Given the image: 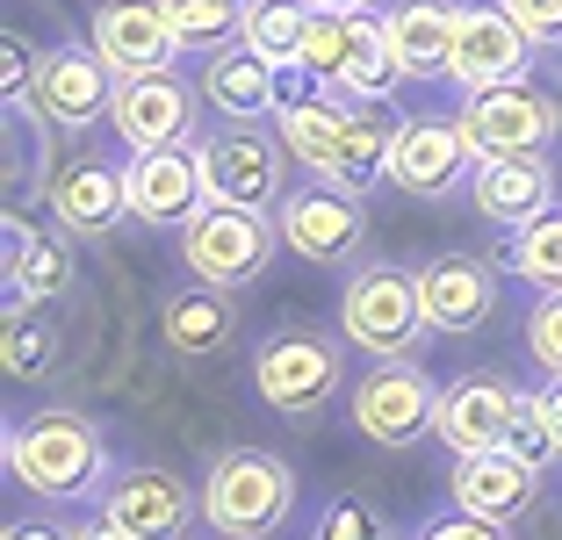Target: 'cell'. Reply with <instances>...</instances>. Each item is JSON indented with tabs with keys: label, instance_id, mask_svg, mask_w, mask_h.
Instances as JSON below:
<instances>
[{
	"label": "cell",
	"instance_id": "obj_1",
	"mask_svg": "<svg viewBox=\"0 0 562 540\" xmlns=\"http://www.w3.org/2000/svg\"><path fill=\"white\" fill-rule=\"evenodd\" d=\"M0 461L44 505H101V491L116 483V454H109L101 418H87L72 404H44V410L8 418Z\"/></svg>",
	"mask_w": 562,
	"mask_h": 540
},
{
	"label": "cell",
	"instance_id": "obj_2",
	"mask_svg": "<svg viewBox=\"0 0 562 540\" xmlns=\"http://www.w3.org/2000/svg\"><path fill=\"white\" fill-rule=\"evenodd\" d=\"M296 519V469L274 447H224L202 469V526L216 540H281Z\"/></svg>",
	"mask_w": 562,
	"mask_h": 540
},
{
	"label": "cell",
	"instance_id": "obj_3",
	"mask_svg": "<svg viewBox=\"0 0 562 540\" xmlns=\"http://www.w3.org/2000/svg\"><path fill=\"white\" fill-rule=\"evenodd\" d=\"M195 166L210 180V202L238 210H281V195L296 188V151L267 115H216L195 137Z\"/></svg>",
	"mask_w": 562,
	"mask_h": 540
},
{
	"label": "cell",
	"instance_id": "obj_4",
	"mask_svg": "<svg viewBox=\"0 0 562 540\" xmlns=\"http://www.w3.org/2000/svg\"><path fill=\"white\" fill-rule=\"evenodd\" d=\"M347 331H311V325H289V331H267L252 346V390H260L267 410L281 418H311L325 410L331 396L347 390Z\"/></svg>",
	"mask_w": 562,
	"mask_h": 540
},
{
	"label": "cell",
	"instance_id": "obj_5",
	"mask_svg": "<svg viewBox=\"0 0 562 540\" xmlns=\"http://www.w3.org/2000/svg\"><path fill=\"white\" fill-rule=\"evenodd\" d=\"M303 66H311L317 80L361 94V101H390L404 87L397 44H390V15H375V8H317Z\"/></svg>",
	"mask_w": 562,
	"mask_h": 540
},
{
	"label": "cell",
	"instance_id": "obj_6",
	"mask_svg": "<svg viewBox=\"0 0 562 540\" xmlns=\"http://www.w3.org/2000/svg\"><path fill=\"white\" fill-rule=\"evenodd\" d=\"M339 331H347L353 353H368V360L412 353L418 331H426L418 267H404V260H361V267H347V289H339Z\"/></svg>",
	"mask_w": 562,
	"mask_h": 540
},
{
	"label": "cell",
	"instance_id": "obj_7",
	"mask_svg": "<svg viewBox=\"0 0 562 540\" xmlns=\"http://www.w3.org/2000/svg\"><path fill=\"white\" fill-rule=\"evenodd\" d=\"M347 418H353V432H361L368 447H382V454H412L418 440H432L440 382H432L412 353H390L347 390Z\"/></svg>",
	"mask_w": 562,
	"mask_h": 540
},
{
	"label": "cell",
	"instance_id": "obj_8",
	"mask_svg": "<svg viewBox=\"0 0 562 540\" xmlns=\"http://www.w3.org/2000/svg\"><path fill=\"white\" fill-rule=\"evenodd\" d=\"M274 246H281L274 210L210 202V210L181 230V267L195 281H216V289H252V281L274 267Z\"/></svg>",
	"mask_w": 562,
	"mask_h": 540
},
{
	"label": "cell",
	"instance_id": "obj_9",
	"mask_svg": "<svg viewBox=\"0 0 562 540\" xmlns=\"http://www.w3.org/2000/svg\"><path fill=\"white\" fill-rule=\"evenodd\" d=\"M274 224H281V246L296 252V260H311V267H347L353 252L368 246V202L353 195V188H339V180H325V173L296 180V188L281 195Z\"/></svg>",
	"mask_w": 562,
	"mask_h": 540
},
{
	"label": "cell",
	"instance_id": "obj_10",
	"mask_svg": "<svg viewBox=\"0 0 562 540\" xmlns=\"http://www.w3.org/2000/svg\"><path fill=\"white\" fill-rule=\"evenodd\" d=\"M454 115H462L476 159H497V151H555L562 145V94H548V87H533V80L462 94Z\"/></svg>",
	"mask_w": 562,
	"mask_h": 540
},
{
	"label": "cell",
	"instance_id": "obj_11",
	"mask_svg": "<svg viewBox=\"0 0 562 540\" xmlns=\"http://www.w3.org/2000/svg\"><path fill=\"white\" fill-rule=\"evenodd\" d=\"M202 87L188 80L181 66L166 72H131L116 80V101H109V123H116L123 151H159V145H195L202 137Z\"/></svg>",
	"mask_w": 562,
	"mask_h": 540
},
{
	"label": "cell",
	"instance_id": "obj_12",
	"mask_svg": "<svg viewBox=\"0 0 562 540\" xmlns=\"http://www.w3.org/2000/svg\"><path fill=\"white\" fill-rule=\"evenodd\" d=\"M541 66V44L513 22L505 0H469L462 8V30H454V66L447 80L462 94H483V87H513V80H533Z\"/></svg>",
	"mask_w": 562,
	"mask_h": 540
},
{
	"label": "cell",
	"instance_id": "obj_13",
	"mask_svg": "<svg viewBox=\"0 0 562 540\" xmlns=\"http://www.w3.org/2000/svg\"><path fill=\"white\" fill-rule=\"evenodd\" d=\"M94 511L131 526L137 540H188V526H202V491H188V475H173L166 461H131L116 469Z\"/></svg>",
	"mask_w": 562,
	"mask_h": 540
},
{
	"label": "cell",
	"instance_id": "obj_14",
	"mask_svg": "<svg viewBox=\"0 0 562 540\" xmlns=\"http://www.w3.org/2000/svg\"><path fill=\"white\" fill-rule=\"evenodd\" d=\"M469 173H476V145H469L462 115H404L397 131V159H390V180L418 202H447L462 195Z\"/></svg>",
	"mask_w": 562,
	"mask_h": 540
},
{
	"label": "cell",
	"instance_id": "obj_15",
	"mask_svg": "<svg viewBox=\"0 0 562 540\" xmlns=\"http://www.w3.org/2000/svg\"><path fill=\"white\" fill-rule=\"evenodd\" d=\"M418 303H426V331L440 339H476L497 317L505 289H497V267L476 260V252H432L418 267Z\"/></svg>",
	"mask_w": 562,
	"mask_h": 540
},
{
	"label": "cell",
	"instance_id": "obj_16",
	"mask_svg": "<svg viewBox=\"0 0 562 540\" xmlns=\"http://www.w3.org/2000/svg\"><path fill=\"white\" fill-rule=\"evenodd\" d=\"M36 115H44L50 131H94L109 101H116V72L101 58L94 44H50L36 58Z\"/></svg>",
	"mask_w": 562,
	"mask_h": 540
},
{
	"label": "cell",
	"instance_id": "obj_17",
	"mask_svg": "<svg viewBox=\"0 0 562 540\" xmlns=\"http://www.w3.org/2000/svg\"><path fill=\"white\" fill-rule=\"evenodd\" d=\"M123 188H131V216L151 230H188L210 210V180L195 166V145H159L123 159Z\"/></svg>",
	"mask_w": 562,
	"mask_h": 540
},
{
	"label": "cell",
	"instance_id": "obj_18",
	"mask_svg": "<svg viewBox=\"0 0 562 540\" xmlns=\"http://www.w3.org/2000/svg\"><path fill=\"white\" fill-rule=\"evenodd\" d=\"M469 202H476L483 224L527 230L533 216H548L562 202L555 151H497V159H476V173H469Z\"/></svg>",
	"mask_w": 562,
	"mask_h": 540
},
{
	"label": "cell",
	"instance_id": "obj_19",
	"mask_svg": "<svg viewBox=\"0 0 562 540\" xmlns=\"http://www.w3.org/2000/svg\"><path fill=\"white\" fill-rule=\"evenodd\" d=\"M87 44L109 58L116 80H131V72H166L181 58V36L166 22V0H101L94 22H87Z\"/></svg>",
	"mask_w": 562,
	"mask_h": 540
},
{
	"label": "cell",
	"instance_id": "obj_20",
	"mask_svg": "<svg viewBox=\"0 0 562 540\" xmlns=\"http://www.w3.org/2000/svg\"><path fill=\"white\" fill-rule=\"evenodd\" d=\"M519 382L491 375V368H469L440 390V418H432V440L447 454H483V447H505V426H513Z\"/></svg>",
	"mask_w": 562,
	"mask_h": 540
},
{
	"label": "cell",
	"instance_id": "obj_21",
	"mask_svg": "<svg viewBox=\"0 0 562 540\" xmlns=\"http://www.w3.org/2000/svg\"><path fill=\"white\" fill-rule=\"evenodd\" d=\"M72 289V230L50 216V224H30V216H8V260H0V295L8 311L22 303H58Z\"/></svg>",
	"mask_w": 562,
	"mask_h": 540
},
{
	"label": "cell",
	"instance_id": "obj_22",
	"mask_svg": "<svg viewBox=\"0 0 562 540\" xmlns=\"http://www.w3.org/2000/svg\"><path fill=\"white\" fill-rule=\"evenodd\" d=\"M541 497V469L519 461L513 447H483V454H454V475H447V505L476 511V519L513 526L519 511H533Z\"/></svg>",
	"mask_w": 562,
	"mask_h": 540
},
{
	"label": "cell",
	"instance_id": "obj_23",
	"mask_svg": "<svg viewBox=\"0 0 562 540\" xmlns=\"http://www.w3.org/2000/svg\"><path fill=\"white\" fill-rule=\"evenodd\" d=\"M50 216L72 230V238H109V230L131 216V188H123V159H101L80 151L50 173Z\"/></svg>",
	"mask_w": 562,
	"mask_h": 540
},
{
	"label": "cell",
	"instance_id": "obj_24",
	"mask_svg": "<svg viewBox=\"0 0 562 540\" xmlns=\"http://www.w3.org/2000/svg\"><path fill=\"white\" fill-rule=\"evenodd\" d=\"M238 289H216V281H195V289H173L159 303V339L181 360H210L238 339Z\"/></svg>",
	"mask_w": 562,
	"mask_h": 540
},
{
	"label": "cell",
	"instance_id": "obj_25",
	"mask_svg": "<svg viewBox=\"0 0 562 540\" xmlns=\"http://www.w3.org/2000/svg\"><path fill=\"white\" fill-rule=\"evenodd\" d=\"M454 30H462V0H397L390 8V44H397L404 80H447Z\"/></svg>",
	"mask_w": 562,
	"mask_h": 540
},
{
	"label": "cell",
	"instance_id": "obj_26",
	"mask_svg": "<svg viewBox=\"0 0 562 540\" xmlns=\"http://www.w3.org/2000/svg\"><path fill=\"white\" fill-rule=\"evenodd\" d=\"M195 87H202V101H210L216 115H274V101H281V66H267L260 50L232 44V50H216V58H202Z\"/></svg>",
	"mask_w": 562,
	"mask_h": 540
},
{
	"label": "cell",
	"instance_id": "obj_27",
	"mask_svg": "<svg viewBox=\"0 0 562 540\" xmlns=\"http://www.w3.org/2000/svg\"><path fill=\"white\" fill-rule=\"evenodd\" d=\"M246 8L252 0H166V22L181 36V58H216L246 36Z\"/></svg>",
	"mask_w": 562,
	"mask_h": 540
},
{
	"label": "cell",
	"instance_id": "obj_28",
	"mask_svg": "<svg viewBox=\"0 0 562 540\" xmlns=\"http://www.w3.org/2000/svg\"><path fill=\"white\" fill-rule=\"evenodd\" d=\"M311 22H317L311 0H252V8H246V36H238V44L260 50L267 66H296L303 44H311Z\"/></svg>",
	"mask_w": 562,
	"mask_h": 540
},
{
	"label": "cell",
	"instance_id": "obj_29",
	"mask_svg": "<svg viewBox=\"0 0 562 540\" xmlns=\"http://www.w3.org/2000/svg\"><path fill=\"white\" fill-rule=\"evenodd\" d=\"M505 267H513L527 289H562V202L548 216H533L527 230H513V252H505Z\"/></svg>",
	"mask_w": 562,
	"mask_h": 540
},
{
	"label": "cell",
	"instance_id": "obj_30",
	"mask_svg": "<svg viewBox=\"0 0 562 540\" xmlns=\"http://www.w3.org/2000/svg\"><path fill=\"white\" fill-rule=\"evenodd\" d=\"M44 368H58V325L44 317V303H22L8 311V375L36 382Z\"/></svg>",
	"mask_w": 562,
	"mask_h": 540
},
{
	"label": "cell",
	"instance_id": "obj_31",
	"mask_svg": "<svg viewBox=\"0 0 562 540\" xmlns=\"http://www.w3.org/2000/svg\"><path fill=\"white\" fill-rule=\"evenodd\" d=\"M505 447H513L519 461H533V469H548V461L562 454V447H555V432H548V418H541V396H533V390H519L513 426H505Z\"/></svg>",
	"mask_w": 562,
	"mask_h": 540
},
{
	"label": "cell",
	"instance_id": "obj_32",
	"mask_svg": "<svg viewBox=\"0 0 562 540\" xmlns=\"http://www.w3.org/2000/svg\"><path fill=\"white\" fill-rule=\"evenodd\" d=\"M527 353L541 375H562V289H541V303L527 311Z\"/></svg>",
	"mask_w": 562,
	"mask_h": 540
},
{
	"label": "cell",
	"instance_id": "obj_33",
	"mask_svg": "<svg viewBox=\"0 0 562 540\" xmlns=\"http://www.w3.org/2000/svg\"><path fill=\"white\" fill-rule=\"evenodd\" d=\"M311 540H397L390 526L375 519L368 505H353V497H339V505H325V519H317Z\"/></svg>",
	"mask_w": 562,
	"mask_h": 540
},
{
	"label": "cell",
	"instance_id": "obj_34",
	"mask_svg": "<svg viewBox=\"0 0 562 540\" xmlns=\"http://www.w3.org/2000/svg\"><path fill=\"white\" fill-rule=\"evenodd\" d=\"M505 8H513V22L541 44V58L562 66V0H505Z\"/></svg>",
	"mask_w": 562,
	"mask_h": 540
},
{
	"label": "cell",
	"instance_id": "obj_35",
	"mask_svg": "<svg viewBox=\"0 0 562 540\" xmlns=\"http://www.w3.org/2000/svg\"><path fill=\"white\" fill-rule=\"evenodd\" d=\"M412 540H513V526H497V519H476V511H440V519H426Z\"/></svg>",
	"mask_w": 562,
	"mask_h": 540
},
{
	"label": "cell",
	"instance_id": "obj_36",
	"mask_svg": "<svg viewBox=\"0 0 562 540\" xmlns=\"http://www.w3.org/2000/svg\"><path fill=\"white\" fill-rule=\"evenodd\" d=\"M0 87H8V101H30L36 94V50H30V36H8V44H0Z\"/></svg>",
	"mask_w": 562,
	"mask_h": 540
},
{
	"label": "cell",
	"instance_id": "obj_37",
	"mask_svg": "<svg viewBox=\"0 0 562 540\" xmlns=\"http://www.w3.org/2000/svg\"><path fill=\"white\" fill-rule=\"evenodd\" d=\"M72 540H137V533H131V526H116L109 511H94V519H80V526H72Z\"/></svg>",
	"mask_w": 562,
	"mask_h": 540
},
{
	"label": "cell",
	"instance_id": "obj_38",
	"mask_svg": "<svg viewBox=\"0 0 562 540\" xmlns=\"http://www.w3.org/2000/svg\"><path fill=\"white\" fill-rule=\"evenodd\" d=\"M533 396H541V418H548V432H555V447H562V375H548Z\"/></svg>",
	"mask_w": 562,
	"mask_h": 540
},
{
	"label": "cell",
	"instance_id": "obj_39",
	"mask_svg": "<svg viewBox=\"0 0 562 540\" xmlns=\"http://www.w3.org/2000/svg\"><path fill=\"white\" fill-rule=\"evenodd\" d=\"M8 540H72V533H58V526H44V519H15Z\"/></svg>",
	"mask_w": 562,
	"mask_h": 540
},
{
	"label": "cell",
	"instance_id": "obj_40",
	"mask_svg": "<svg viewBox=\"0 0 562 540\" xmlns=\"http://www.w3.org/2000/svg\"><path fill=\"white\" fill-rule=\"evenodd\" d=\"M311 8H375V0H311Z\"/></svg>",
	"mask_w": 562,
	"mask_h": 540
}]
</instances>
